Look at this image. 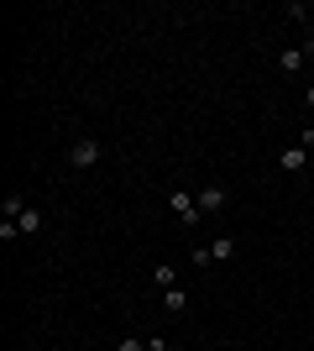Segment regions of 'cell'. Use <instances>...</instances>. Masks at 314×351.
Here are the masks:
<instances>
[{"label":"cell","instance_id":"6da1fadb","mask_svg":"<svg viewBox=\"0 0 314 351\" xmlns=\"http://www.w3.org/2000/svg\"><path fill=\"white\" fill-rule=\"evenodd\" d=\"M168 210L179 215V226H205V215H199V199L189 189H173L168 194Z\"/></svg>","mask_w":314,"mask_h":351},{"label":"cell","instance_id":"7a4b0ae2","mask_svg":"<svg viewBox=\"0 0 314 351\" xmlns=\"http://www.w3.org/2000/svg\"><path fill=\"white\" fill-rule=\"evenodd\" d=\"M100 158H105V147L94 142V136H84V142H74V147H68V162H74V168H94Z\"/></svg>","mask_w":314,"mask_h":351},{"label":"cell","instance_id":"3957f363","mask_svg":"<svg viewBox=\"0 0 314 351\" xmlns=\"http://www.w3.org/2000/svg\"><path fill=\"white\" fill-rule=\"evenodd\" d=\"M278 168H283V173H304V168H309V147H283V152H278Z\"/></svg>","mask_w":314,"mask_h":351},{"label":"cell","instance_id":"277c9868","mask_svg":"<svg viewBox=\"0 0 314 351\" xmlns=\"http://www.w3.org/2000/svg\"><path fill=\"white\" fill-rule=\"evenodd\" d=\"M194 199H199V215H215V210H225V205H231V194H225L220 184H209V189H199Z\"/></svg>","mask_w":314,"mask_h":351},{"label":"cell","instance_id":"5b68a950","mask_svg":"<svg viewBox=\"0 0 314 351\" xmlns=\"http://www.w3.org/2000/svg\"><path fill=\"white\" fill-rule=\"evenodd\" d=\"M236 252H241L236 236H215L209 241V263H236Z\"/></svg>","mask_w":314,"mask_h":351},{"label":"cell","instance_id":"8992f818","mask_svg":"<svg viewBox=\"0 0 314 351\" xmlns=\"http://www.w3.org/2000/svg\"><path fill=\"white\" fill-rule=\"evenodd\" d=\"M27 210H31V205H27V194H16V189L0 199V220H21Z\"/></svg>","mask_w":314,"mask_h":351},{"label":"cell","instance_id":"52a82bcc","mask_svg":"<svg viewBox=\"0 0 314 351\" xmlns=\"http://www.w3.org/2000/svg\"><path fill=\"white\" fill-rule=\"evenodd\" d=\"M304 63H309V58H304V47H283V53H278V69H283V73H299Z\"/></svg>","mask_w":314,"mask_h":351},{"label":"cell","instance_id":"ba28073f","mask_svg":"<svg viewBox=\"0 0 314 351\" xmlns=\"http://www.w3.org/2000/svg\"><path fill=\"white\" fill-rule=\"evenodd\" d=\"M16 226H21V236H37V231H42V210L31 205V210H27V215L16 220Z\"/></svg>","mask_w":314,"mask_h":351},{"label":"cell","instance_id":"9c48e42d","mask_svg":"<svg viewBox=\"0 0 314 351\" xmlns=\"http://www.w3.org/2000/svg\"><path fill=\"white\" fill-rule=\"evenodd\" d=\"M163 304L173 309V315H183V309H189V293L183 289H163Z\"/></svg>","mask_w":314,"mask_h":351},{"label":"cell","instance_id":"30bf717a","mask_svg":"<svg viewBox=\"0 0 314 351\" xmlns=\"http://www.w3.org/2000/svg\"><path fill=\"white\" fill-rule=\"evenodd\" d=\"M152 283H157V289H179V273H173V267H152Z\"/></svg>","mask_w":314,"mask_h":351},{"label":"cell","instance_id":"8fae6325","mask_svg":"<svg viewBox=\"0 0 314 351\" xmlns=\"http://www.w3.org/2000/svg\"><path fill=\"white\" fill-rule=\"evenodd\" d=\"M116 351H147V341H136V336H120Z\"/></svg>","mask_w":314,"mask_h":351},{"label":"cell","instance_id":"7c38bea8","mask_svg":"<svg viewBox=\"0 0 314 351\" xmlns=\"http://www.w3.org/2000/svg\"><path fill=\"white\" fill-rule=\"evenodd\" d=\"M304 105H309V110H314V79H309V89H304Z\"/></svg>","mask_w":314,"mask_h":351}]
</instances>
